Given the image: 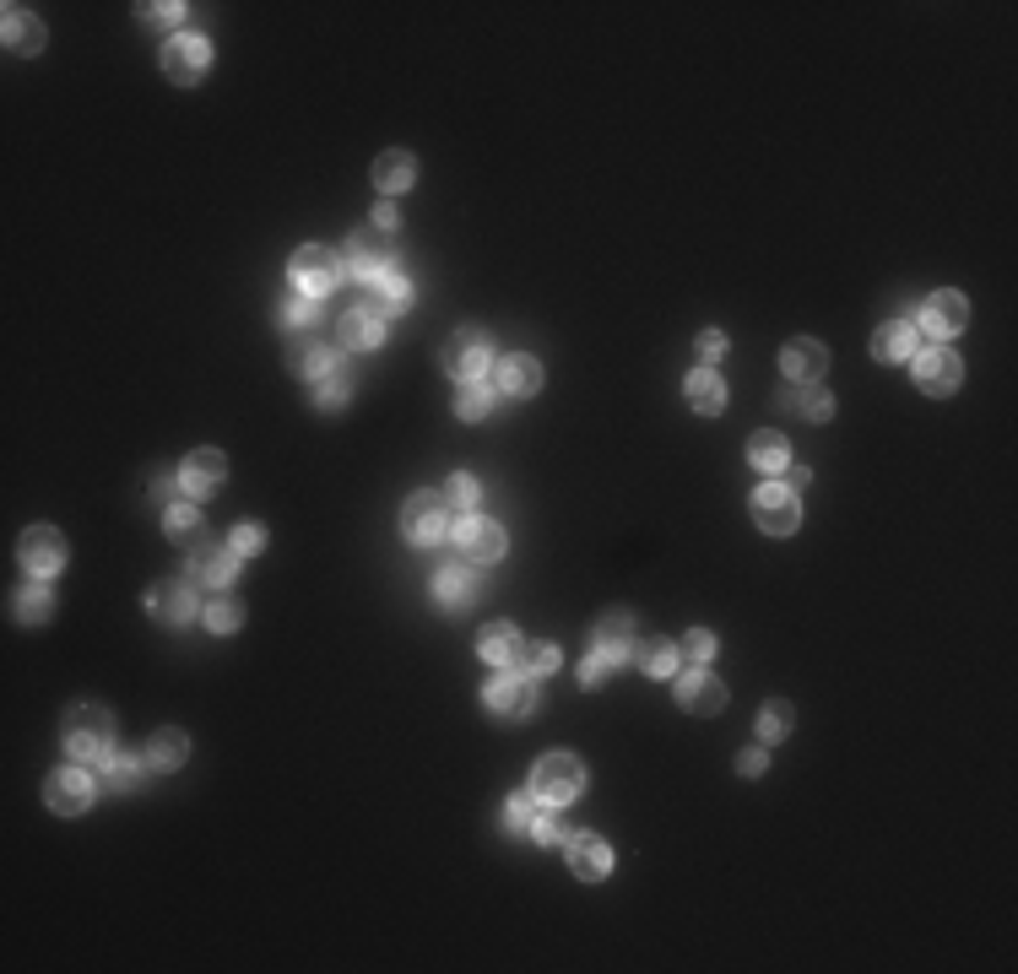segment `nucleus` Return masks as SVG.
Returning <instances> with one entry per match:
<instances>
[{"mask_svg":"<svg viewBox=\"0 0 1018 974\" xmlns=\"http://www.w3.org/2000/svg\"><path fill=\"white\" fill-rule=\"evenodd\" d=\"M115 747V715L103 704H77L66 715V753L71 764H103Z\"/></svg>","mask_w":1018,"mask_h":974,"instance_id":"f257e3e1","label":"nucleus"},{"mask_svg":"<svg viewBox=\"0 0 1018 974\" xmlns=\"http://www.w3.org/2000/svg\"><path fill=\"white\" fill-rule=\"evenodd\" d=\"M293 287L304 292V298H326L336 292V282L347 277V266H342V255L326 249V244H304V249H293Z\"/></svg>","mask_w":1018,"mask_h":974,"instance_id":"f03ea898","label":"nucleus"},{"mask_svg":"<svg viewBox=\"0 0 1018 974\" xmlns=\"http://www.w3.org/2000/svg\"><path fill=\"white\" fill-rule=\"evenodd\" d=\"M531 791H536V802H547V807H564L574 802L580 791H585V764L574 758V753H547L536 774H531Z\"/></svg>","mask_w":1018,"mask_h":974,"instance_id":"7ed1b4c3","label":"nucleus"},{"mask_svg":"<svg viewBox=\"0 0 1018 974\" xmlns=\"http://www.w3.org/2000/svg\"><path fill=\"white\" fill-rule=\"evenodd\" d=\"M753 526L770 530V536H791V530L802 526V498H797V487H785V483L753 487Z\"/></svg>","mask_w":1018,"mask_h":974,"instance_id":"20e7f679","label":"nucleus"},{"mask_svg":"<svg viewBox=\"0 0 1018 974\" xmlns=\"http://www.w3.org/2000/svg\"><path fill=\"white\" fill-rule=\"evenodd\" d=\"M439 364H445V374L449 379H477L483 368L493 364V341H488V330H477V325H466V330H455L445 341V352H439Z\"/></svg>","mask_w":1018,"mask_h":974,"instance_id":"39448f33","label":"nucleus"},{"mask_svg":"<svg viewBox=\"0 0 1018 974\" xmlns=\"http://www.w3.org/2000/svg\"><path fill=\"white\" fill-rule=\"evenodd\" d=\"M342 266H347V277H358V282H379L391 266H396V255H391V239L379 233V228H358L353 239H347V255H342Z\"/></svg>","mask_w":1018,"mask_h":974,"instance_id":"423d86ee","label":"nucleus"},{"mask_svg":"<svg viewBox=\"0 0 1018 974\" xmlns=\"http://www.w3.org/2000/svg\"><path fill=\"white\" fill-rule=\"evenodd\" d=\"M402 530H407V541H417V547H434L449 530L445 493H412L407 504H402Z\"/></svg>","mask_w":1018,"mask_h":974,"instance_id":"0eeeda50","label":"nucleus"},{"mask_svg":"<svg viewBox=\"0 0 1018 974\" xmlns=\"http://www.w3.org/2000/svg\"><path fill=\"white\" fill-rule=\"evenodd\" d=\"M211 71V43L196 39V33H179V39H168L164 49V77L174 87H196V81Z\"/></svg>","mask_w":1018,"mask_h":974,"instance_id":"6e6552de","label":"nucleus"},{"mask_svg":"<svg viewBox=\"0 0 1018 974\" xmlns=\"http://www.w3.org/2000/svg\"><path fill=\"white\" fill-rule=\"evenodd\" d=\"M92 791H98V785H92V774L77 769V764L43 779V802H49L55 817H77V812H87L92 807Z\"/></svg>","mask_w":1018,"mask_h":974,"instance_id":"1a4fd4ad","label":"nucleus"},{"mask_svg":"<svg viewBox=\"0 0 1018 974\" xmlns=\"http://www.w3.org/2000/svg\"><path fill=\"white\" fill-rule=\"evenodd\" d=\"M17 558H22V568H28L33 579H49V574H60V568H66V541H60V530L55 526H33L28 536H22Z\"/></svg>","mask_w":1018,"mask_h":974,"instance_id":"9d476101","label":"nucleus"},{"mask_svg":"<svg viewBox=\"0 0 1018 974\" xmlns=\"http://www.w3.org/2000/svg\"><path fill=\"white\" fill-rule=\"evenodd\" d=\"M455 547H461V558H472V564H498V558H504V530L493 526V520H483V515H461Z\"/></svg>","mask_w":1018,"mask_h":974,"instance_id":"9b49d317","label":"nucleus"},{"mask_svg":"<svg viewBox=\"0 0 1018 974\" xmlns=\"http://www.w3.org/2000/svg\"><path fill=\"white\" fill-rule=\"evenodd\" d=\"M970 325V304H965V292H932L927 304H921V330L937 336V341H948V336H959Z\"/></svg>","mask_w":1018,"mask_h":974,"instance_id":"f8f14e48","label":"nucleus"},{"mask_svg":"<svg viewBox=\"0 0 1018 974\" xmlns=\"http://www.w3.org/2000/svg\"><path fill=\"white\" fill-rule=\"evenodd\" d=\"M488 709L493 715H531L536 709V677H526V672H498L488 683Z\"/></svg>","mask_w":1018,"mask_h":974,"instance_id":"ddd939ff","label":"nucleus"},{"mask_svg":"<svg viewBox=\"0 0 1018 974\" xmlns=\"http://www.w3.org/2000/svg\"><path fill=\"white\" fill-rule=\"evenodd\" d=\"M493 390H498V396H510V401L536 396V390H542V364H536V358H526V352H510V358H498V364H493Z\"/></svg>","mask_w":1018,"mask_h":974,"instance_id":"4468645a","label":"nucleus"},{"mask_svg":"<svg viewBox=\"0 0 1018 974\" xmlns=\"http://www.w3.org/2000/svg\"><path fill=\"white\" fill-rule=\"evenodd\" d=\"M223 477H228V460H223V449H196V455L185 460V471H179V483H185V498H190V504L211 498V493L223 487Z\"/></svg>","mask_w":1018,"mask_h":974,"instance_id":"2eb2a0df","label":"nucleus"},{"mask_svg":"<svg viewBox=\"0 0 1018 974\" xmlns=\"http://www.w3.org/2000/svg\"><path fill=\"white\" fill-rule=\"evenodd\" d=\"M959 379H965V364H959L948 347H932V352L916 358V385H921L927 396H953Z\"/></svg>","mask_w":1018,"mask_h":974,"instance_id":"dca6fc26","label":"nucleus"},{"mask_svg":"<svg viewBox=\"0 0 1018 974\" xmlns=\"http://www.w3.org/2000/svg\"><path fill=\"white\" fill-rule=\"evenodd\" d=\"M234 574H239V553L234 547H190V579L196 585H211V590H228L234 585Z\"/></svg>","mask_w":1018,"mask_h":974,"instance_id":"f3484780","label":"nucleus"},{"mask_svg":"<svg viewBox=\"0 0 1018 974\" xmlns=\"http://www.w3.org/2000/svg\"><path fill=\"white\" fill-rule=\"evenodd\" d=\"M287 368H293L298 379H326L330 368H336V352H330L326 336L298 330V336H293V352H287Z\"/></svg>","mask_w":1018,"mask_h":974,"instance_id":"a211bd4d","label":"nucleus"},{"mask_svg":"<svg viewBox=\"0 0 1018 974\" xmlns=\"http://www.w3.org/2000/svg\"><path fill=\"white\" fill-rule=\"evenodd\" d=\"M780 368H785V379H791V385H818V379H823V368H829V352H823V341L797 336V341H785Z\"/></svg>","mask_w":1018,"mask_h":974,"instance_id":"6ab92c4d","label":"nucleus"},{"mask_svg":"<svg viewBox=\"0 0 1018 974\" xmlns=\"http://www.w3.org/2000/svg\"><path fill=\"white\" fill-rule=\"evenodd\" d=\"M483 596V574H472L466 564H445L434 574V602L439 607H472Z\"/></svg>","mask_w":1018,"mask_h":974,"instance_id":"aec40b11","label":"nucleus"},{"mask_svg":"<svg viewBox=\"0 0 1018 974\" xmlns=\"http://www.w3.org/2000/svg\"><path fill=\"white\" fill-rule=\"evenodd\" d=\"M678 704H683L689 715H721V709H727V683L710 677V672H689V677L678 683Z\"/></svg>","mask_w":1018,"mask_h":974,"instance_id":"412c9836","label":"nucleus"},{"mask_svg":"<svg viewBox=\"0 0 1018 974\" xmlns=\"http://www.w3.org/2000/svg\"><path fill=\"white\" fill-rule=\"evenodd\" d=\"M570 872L580 877V883H596V877H607V872H612L607 839H596V834H574V839H570Z\"/></svg>","mask_w":1018,"mask_h":974,"instance_id":"4be33fe9","label":"nucleus"},{"mask_svg":"<svg viewBox=\"0 0 1018 974\" xmlns=\"http://www.w3.org/2000/svg\"><path fill=\"white\" fill-rule=\"evenodd\" d=\"M591 649H602L612 666H617V660H629V649H634V617H629L623 607H612L607 617H596V645Z\"/></svg>","mask_w":1018,"mask_h":974,"instance_id":"5701e85b","label":"nucleus"},{"mask_svg":"<svg viewBox=\"0 0 1018 974\" xmlns=\"http://www.w3.org/2000/svg\"><path fill=\"white\" fill-rule=\"evenodd\" d=\"M152 607L164 623H190V617H201V602H196V579H168L152 590Z\"/></svg>","mask_w":1018,"mask_h":974,"instance_id":"b1692460","label":"nucleus"},{"mask_svg":"<svg viewBox=\"0 0 1018 974\" xmlns=\"http://www.w3.org/2000/svg\"><path fill=\"white\" fill-rule=\"evenodd\" d=\"M407 304H412V282L402 277V271H385L379 282L368 287V304H364V309L374 315V320H385V315H402Z\"/></svg>","mask_w":1018,"mask_h":974,"instance_id":"393cba45","label":"nucleus"},{"mask_svg":"<svg viewBox=\"0 0 1018 974\" xmlns=\"http://www.w3.org/2000/svg\"><path fill=\"white\" fill-rule=\"evenodd\" d=\"M374 185L385 190V196H402L417 185V158L412 152H379L374 158Z\"/></svg>","mask_w":1018,"mask_h":974,"instance_id":"a878e982","label":"nucleus"},{"mask_svg":"<svg viewBox=\"0 0 1018 974\" xmlns=\"http://www.w3.org/2000/svg\"><path fill=\"white\" fill-rule=\"evenodd\" d=\"M336 341H342L347 352H374V347L385 341V325L374 320L368 309H353V315H342V325H336Z\"/></svg>","mask_w":1018,"mask_h":974,"instance_id":"bb28decb","label":"nucleus"},{"mask_svg":"<svg viewBox=\"0 0 1018 974\" xmlns=\"http://www.w3.org/2000/svg\"><path fill=\"white\" fill-rule=\"evenodd\" d=\"M872 358H883V364L916 358V325H905V320L878 325V330H872Z\"/></svg>","mask_w":1018,"mask_h":974,"instance_id":"cd10ccee","label":"nucleus"},{"mask_svg":"<svg viewBox=\"0 0 1018 974\" xmlns=\"http://www.w3.org/2000/svg\"><path fill=\"white\" fill-rule=\"evenodd\" d=\"M185 758H190V736L179 726H164L152 742H147V758H141V764H147V769H179Z\"/></svg>","mask_w":1018,"mask_h":974,"instance_id":"c85d7f7f","label":"nucleus"},{"mask_svg":"<svg viewBox=\"0 0 1018 974\" xmlns=\"http://www.w3.org/2000/svg\"><path fill=\"white\" fill-rule=\"evenodd\" d=\"M6 49H11V54H39L43 49L39 17H28L22 6H6Z\"/></svg>","mask_w":1018,"mask_h":974,"instance_id":"c756f323","label":"nucleus"},{"mask_svg":"<svg viewBox=\"0 0 1018 974\" xmlns=\"http://www.w3.org/2000/svg\"><path fill=\"white\" fill-rule=\"evenodd\" d=\"M477 649H483V660H498V666H515L521 660V649H526V639L510 628V623H488L483 634H477Z\"/></svg>","mask_w":1018,"mask_h":974,"instance_id":"7c9ffc66","label":"nucleus"},{"mask_svg":"<svg viewBox=\"0 0 1018 974\" xmlns=\"http://www.w3.org/2000/svg\"><path fill=\"white\" fill-rule=\"evenodd\" d=\"M689 401L704 411V417H715V411H727V379L715 374V368H693L689 374Z\"/></svg>","mask_w":1018,"mask_h":974,"instance_id":"2f4dec72","label":"nucleus"},{"mask_svg":"<svg viewBox=\"0 0 1018 974\" xmlns=\"http://www.w3.org/2000/svg\"><path fill=\"white\" fill-rule=\"evenodd\" d=\"M629 655L640 660V672H645V677H672V672H678V660H683L672 639H634Z\"/></svg>","mask_w":1018,"mask_h":974,"instance_id":"473e14b6","label":"nucleus"},{"mask_svg":"<svg viewBox=\"0 0 1018 974\" xmlns=\"http://www.w3.org/2000/svg\"><path fill=\"white\" fill-rule=\"evenodd\" d=\"M780 401L791 406L797 417H808V423H829V417H834V396H829L823 385H791Z\"/></svg>","mask_w":1018,"mask_h":974,"instance_id":"72a5a7b5","label":"nucleus"},{"mask_svg":"<svg viewBox=\"0 0 1018 974\" xmlns=\"http://www.w3.org/2000/svg\"><path fill=\"white\" fill-rule=\"evenodd\" d=\"M748 460H753L764 477H774V471H791V445H785L780 434H770V428H764V434H753V439H748Z\"/></svg>","mask_w":1018,"mask_h":974,"instance_id":"f704fd0d","label":"nucleus"},{"mask_svg":"<svg viewBox=\"0 0 1018 974\" xmlns=\"http://www.w3.org/2000/svg\"><path fill=\"white\" fill-rule=\"evenodd\" d=\"M11 612H17V623H49L55 617V590L49 585H22Z\"/></svg>","mask_w":1018,"mask_h":974,"instance_id":"c9c22d12","label":"nucleus"},{"mask_svg":"<svg viewBox=\"0 0 1018 974\" xmlns=\"http://www.w3.org/2000/svg\"><path fill=\"white\" fill-rule=\"evenodd\" d=\"M493 411V390L483 379H466L461 390H455V417H466V423H483Z\"/></svg>","mask_w":1018,"mask_h":974,"instance_id":"e433bc0d","label":"nucleus"},{"mask_svg":"<svg viewBox=\"0 0 1018 974\" xmlns=\"http://www.w3.org/2000/svg\"><path fill=\"white\" fill-rule=\"evenodd\" d=\"M136 779H141V764H136V758H115V753L103 758V774H98V785H103V791H115V796H120V791H136Z\"/></svg>","mask_w":1018,"mask_h":974,"instance_id":"4c0bfd02","label":"nucleus"},{"mask_svg":"<svg viewBox=\"0 0 1018 974\" xmlns=\"http://www.w3.org/2000/svg\"><path fill=\"white\" fill-rule=\"evenodd\" d=\"M791 726H797L791 704H780V698H770V704L759 709V736H764V747H770V742H780V736H791Z\"/></svg>","mask_w":1018,"mask_h":974,"instance_id":"58836bf2","label":"nucleus"},{"mask_svg":"<svg viewBox=\"0 0 1018 974\" xmlns=\"http://www.w3.org/2000/svg\"><path fill=\"white\" fill-rule=\"evenodd\" d=\"M164 526H168V536H174L179 547H190V541H196V530H201V520H196V504L185 498V504L164 509Z\"/></svg>","mask_w":1018,"mask_h":974,"instance_id":"ea45409f","label":"nucleus"},{"mask_svg":"<svg viewBox=\"0 0 1018 974\" xmlns=\"http://www.w3.org/2000/svg\"><path fill=\"white\" fill-rule=\"evenodd\" d=\"M536 817H542L536 791H531V796H510V807H504V828H510V834H531V828H536Z\"/></svg>","mask_w":1018,"mask_h":974,"instance_id":"a19ab883","label":"nucleus"},{"mask_svg":"<svg viewBox=\"0 0 1018 974\" xmlns=\"http://www.w3.org/2000/svg\"><path fill=\"white\" fill-rule=\"evenodd\" d=\"M445 504L455 509V515H472V509H477V483H472L466 471H455V477L445 483Z\"/></svg>","mask_w":1018,"mask_h":974,"instance_id":"79ce46f5","label":"nucleus"},{"mask_svg":"<svg viewBox=\"0 0 1018 974\" xmlns=\"http://www.w3.org/2000/svg\"><path fill=\"white\" fill-rule=\"evenodd\" d=\"M521 660H526V677H553L559 672V645H526Z\"/></svg>","mask_w":1018,"mask_h":974,"instance_id":"37998d69","label":"nucleus"},{"mask_svg":"<svg viewBox=\"0 0 1018 974\" xmlns=\"http://www.w3.org/2000/svg\"><path fill=\"white\" fill-rule=\"evenodd\" d=\"M201 617H206V628H211V634H234L245 612H239V602H228V596H223V602H211Z\"/></svg>","mask_w":1018,"mask_h":974,"instance_id":"c03bdc74","label":"nucleus"},{"mask_svg":"<svg viewBox=\"0 0 1018 974\" xmlns=\"http://www.w3.org/2000/svg\"><path fill=\"white\" fill-rule=\"evenodd\" d=\"M347 396H353V385H347L342 374H326V379H320V390H315V406H320V411H342Z\"/></svg>","mask_w":1018,"mask_h":974,"instance_id":"a18cd8bd","label":"nucleus"},{"mask_svg":"<svg viewBox=\"0 0 1018 974\" xmlns=\"http://www.w3.org/2000/svg\"><path fill=\"white\" fill-rule=\"evenodd\" d=\"M678 655H689V666H693V672H704V660L715 655V634H704V628H699V634H689Z\"/></svg>","mask_w":1018,"mask_h":974,"instance_id":"49530a36","label":"nucleus"},{"mask_svg":"<svg viewBox=\"0 0 1018 974\" xmlns=\"http://www.w3.org/2000/svg\"><path fill=\"white\" fill-rule=\"evenodd\" d=\"M228 547H234V553H239V558H255V553H260V547H266V530L255 526V520H245V526L234 530V541H228Z\"/></svg>","mask_w":1018,"mask_h":974,"instance_id":"de8ad7c7","label":"nucleus"},{"mask_svg":"<svg viewBox=\"0 0 1018 974\" xmlns=\"http://www.w3.org/2000/svg\"><path fill=\"white\" fill-rule=\"evenodd\" d=\"M309 320H315L309 298H287V304H283V325H287V330H309Z\"/></svg>","mask_w":1018,"mask_h":974,"instance_id":"09e8293b","label":"nucleus"},{"mask_svg":"<svg viewBox=\"0 0 1018 974\" xmlns=\"http://www.w3.org/2000/svg\"><path fill=\"white\" fill-rule=\"evenodd\" d=\"M607 672H612V660L602 655V649H591V660L580 666V683H585V688H596V683H607Z\"/></svg>","mask_w":1018,"mask_h":974,"instance_id":"8fccbe9b","label":"nucleus"},{"mask_svg":"<svg viewBox=\"0 0 1018 974\" xmlns=\"http://www.w3.org/2000/svg\"><path fill=\"white\" fill-rule=\"evenodd\" d=\"M531 839H536V845H559V839H564L559 817H553V812H542V817H536V828H531Z\"/></svg>","mask_w":1018,"mask_h":974,"instance_id":"3c124183","label":"nucleus"},{"mask_svg":"<svg viewBox=\"0 0 1018 974\" xmlns=\"http://www.w3.org/2000/svg\"><path fill=\"white\" fill-rule=\"evenodd\" d=\"M141 11H147L152 22H164V28H179V22H185V6H179V0H168V6H141Z\"/></svg>","mask_w":1018,"mask_h":974,"instance_id":"603ef678","label":"nucleus"},{"mask_svg":"<svg viewBox=\"0 0 1018 974\" xmlns=\"http://www.w3.org/2000/svg\"><path fill=\"white\" fill-rule=\"evenodd\" d=\"M764 764H770V753H764V747H748V753L737 758V774H748V779H753V774H764Z\"/></svg>","mask_w":1018,"mask_h":974,"instance_id":"864d4df0","label":"nucleus"},{"mask_svg":"<svg viewBox=\"0 0 1018 974\" xmlns=\"http://www.w3.org/2000/svg\"><path fill=\"white\" fill-rule=\"evenodd\" d=\"M152 493H158V504H164V509L185 504V498H179V493H185V483H174V477H158V483H152Z\"/></svg>","mask_w":1018,"mask_h":974,"instance_id":"5fc2aeb1","label":"nucleus"},{"mask_svg":"<svg viewBox=\"0 0 1018 974\" xmlns=\"http://www.w3.org/2000/svg\"><path fill=\"white\" fill-rule=\"evenodd\" d=\"M396 222H402V211H396V206H391V201H379V206H374V222H368V228H379V233H391V228H396Z\"/></svg>","mask_w":1018,"mask_h":974,"instance_id":"6e6d98bb","label":"nucleus"},{"mask_svg":"<svg viewBox=\"0 0 1018 974\" xmlns=\"http://www.w3.org/2000/svg\"><path fill=\"white\" fill-rule=\"evenodd\" d=\"M721 352H727V336L721 330H704L699 336V358H721Z\"/></svg>","mask_w":1018,"mask_h":974,"instance_id":"4d7b16f0","label":"nucleus"}]
</instances>
